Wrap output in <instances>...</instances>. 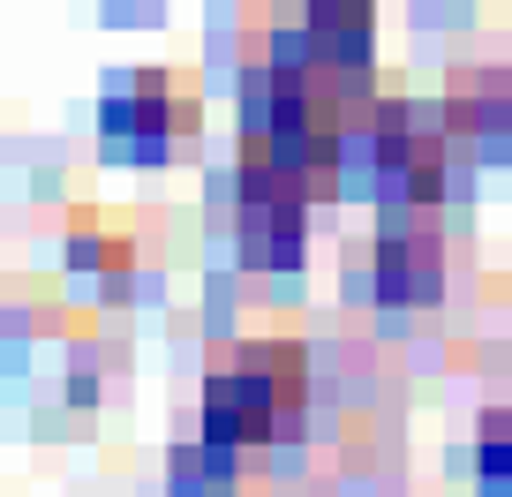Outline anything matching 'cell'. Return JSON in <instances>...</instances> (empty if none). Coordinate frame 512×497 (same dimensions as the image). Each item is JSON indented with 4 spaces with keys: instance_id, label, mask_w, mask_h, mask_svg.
<instances>
[{
    "instance_id": "6da1fadb",
    "label": "cell",
    "mask_w": 512,
    "mask_h": 497,
    "mask_svg": "<svg viewBox=\"0 0 512 497\" xmlns=\"http://www.w3.org/2000/svg\"><path fill=\"white\" fill-rule=\"evenodd\" d=\"M309 400V362L294 339H249V347L219 354L204 377V445L234 452V445H264L279 437Z\"/></svg>"
},
{
    "instance_id": "7a4b0ae2",
    "label": "cell",
    "mask_w": 512,
    "mask_h": 497,
    "mask_svg": "<svg viewBox=\"0 0 512 497\" xmlns=\"http://www.w3.org/2000/svg\"><path fill=\"white\" fill-rule=\"evenodd\" d=\"M309 189H317V181H309L302 166H287L279 151H264V144H241V204H234L241 257H249V264H294V257H302Z\"/></svg>"
},
{
    "instance_id": "3957f363",
    "label": "cell",
    "mask_w": 512,
    "mask_h": 497,
    "mask_svg": "<svg viewBox=\"0 0 512 497\" xmlns=\"http://www.w3.org/2000/svg\"><path fill=\"white\" fill-rule=\"evenodd\" d=\"M452 121L437 106H377V121H369V159H377V181L392 196H407V204H430L437 189H445V166H452Z\"/></svg>"
},
{
    "instance_id": "277c9868",
    "label": "cell",
    "mask_w": 512,
    "mask_h": 497,
    "mask_svg": "<svg viewBox=\"0 0 512 497\" xmlns=\"http://www.w3.org/2000/svg\"><path fill=\"white\" fill-rule=\"evenodd\" d=\"M98 121H106L113 144L159 159V151H174L181 136H196V83L174 76V68H144V76H128L121 91L106 98Z\"/></svg>"
},
{
    "instance_id": "5b68a950",
    "label": "cell",
    "mask_w": 512,
    "mask_h": 497,
    "mask_svg": "<svg viewBox=\"0 0 512 497\" xmlns=\"http://www.w3.org/2000/svg\"><path fill=\"white\" fill-rule=\"evenodd\" d=\"M279 46H294L302 61L332 68L339 83H362L369 46H377V8H369V0H309L294 38H279Z\"/></svg>"
},
{
    "instance_id": "8992f818",
    "label": "cell",
    "mask_w": 512,
    "mask_h": 497,
    "mask_svg": "<svg viewBox=\"0 0 512 497\" xmlns=\"http://www.w3.org/2000/svg\"><path fill=\"white\" fill-rule=\"evenodd\" d=\"M369 279H377V302H437L445 287V249H437L430 226H384L377 257H369Z\"/></svg>"
},
{
    "instance_id": "52a82bcc",
    "label": "cell",
    "mask_w": 512,
    "mask_h": 497,
    "mask_svg": "<svg viewBox=\"0 0 512 497\" xmlns=\"http://www.w3.org/2000/svg\"><path fill=\"white\" fill-rule=\"evenodd\" d=\"M482 482L512 497V407H497V415L482 422Z\"/></svg>"
}]
</instances>
